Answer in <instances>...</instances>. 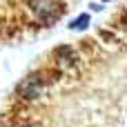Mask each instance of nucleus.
I'll use <instances>...</instances> for the list:
<instances>
[{
    "label": "nucleus",
    "mask_w": 127,
    "mask_h": 127,
    "mask_svg": "<svg viewBox=\"0 0 127 127\" xmlns=\"http://www.w3.org/2000/svg\"><path fill=\"white\" fill-rule=\"evenodd\" d=\"M125 29L65 45L22 78L0 127H125Z\"/></svg>",
    "instance_id": "f257e3e1"
}]
</instances>
